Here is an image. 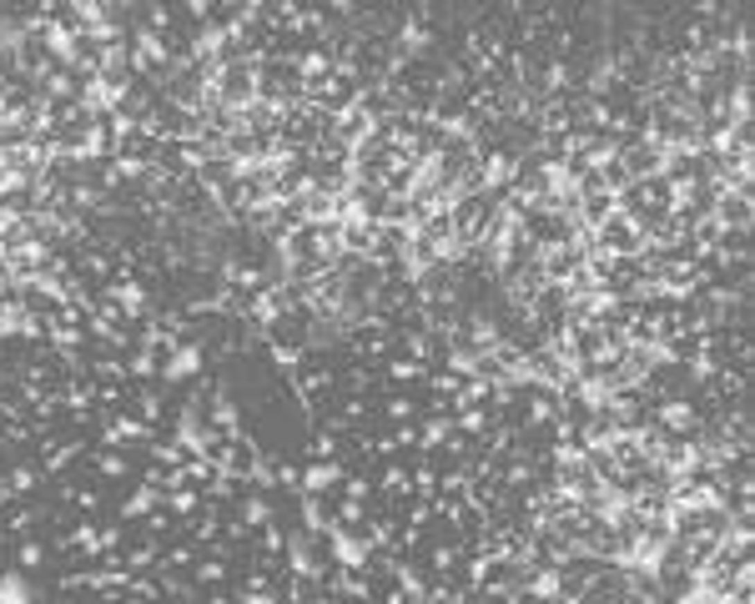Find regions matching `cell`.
I'll list each match as a JSON object with an SVG mask.
<instances>
[{"label": "cell", "mask_w": 755, "mask_h": 604, "mask_svg": "<svg viewBox=\"0 0 755 604\" xmlns=\"http://www.w3.org/2000/svg\"><path fill=\"white\" fill-rule=\"evenodd\" d=\"M0 604H31V594H26L15 579H6V589H0Z\"/></svg>", "instance_id": "6da1fadb"}]
</instances>
